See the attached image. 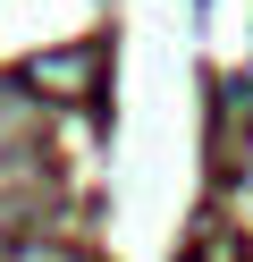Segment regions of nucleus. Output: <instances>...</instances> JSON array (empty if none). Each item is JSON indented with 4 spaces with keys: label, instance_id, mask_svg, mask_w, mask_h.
<instances>
[{
    "label": "nucleus",
    "instance_id": "1",
    "mask_svg": "<svg viewBox=\"0 0 253 262\" xmlns=\"http://www.w3.org/2000/svg\"><path fill=\"white\" fill-rule=\"evenodd\" d=\"M34 127H42L34 102H26L17 85H0V152H9V144H34Z\"/></svg>",
    "mask_w": 253,
    "mask_h": 262
},
{
    "label": "nucleus",
    "instance_id": "2",
    "mask_svg": "<svg viewBox=\"0 0 253 262\" xmlns=\"http://www.w3.org/2000/svg\"><path fill=\"white\" fill-rule=\"evenodd\" d=\"M34 85H93V51H84V59H42Z\"/></svg>",
    "mask_w": 253,
    "mask_h": 262
}]
</instances>
